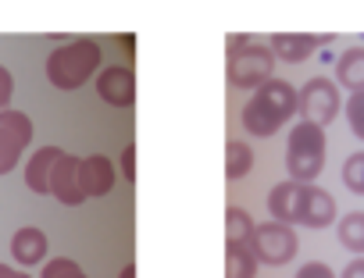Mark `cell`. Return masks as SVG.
I'll return each instance as SVG.
<instances>
[{
	"mask_svg": "<svg viewBox=\"0 0 364 278\" xmlns=\"http://www.w3.org/2000/svg\"><path fill=\"white\" fill-rule=\"evenodd\" d=\"M346 121H350V132L357 139H364V93H350V100H346Z\"/></svg>",
	"mask_w": 364,
	"mask_h": 278,
	"instance_id": "cell-23",
	"label": "cell"
},
{
	"mask_svg": "<svg viewBox=\"0 0 364 278\" xmlns=\"http://www.w3.org/2000/svg\"><path fill=\"white\" fill-rule=\"evenodd\" d=\"M336 235H339V243L346 250H353L357 257H364V211H350L346 218H339Z\"/></svg>",
	"mask_w": 364,
	"mask_h": 278,
	"instance_id": "cell-20",
	"label": "cell"
},
{
	"mask_svg": "<svg viewBox=\"0 0 364 278\" xmlns=\"http://www.w3.org/2000/svg\"><path fill=\"white\" fill-rule=\"evenodd\" d=\"M254 235V218L243 207H229L225 211V246H247Z\"/></svg>",
	"mask_w": 364,
	"mask_h": 278,
	"instance_id": "cell-19",
	"label": "cell"
},
{
	"mask_svg": "<svg viewBox=\"0 0 364 278\" xmlns=\"http://www.w3.org/2000/svg\"><path fill=\"white\" fill-rule=\"evenodd\" d=\"M122 278H136V264H125L122 267Z\"/></svg>",
	"mask_w": 364,
	"mask_h": 278,
	"instance_id": "cell-29",
	"label": "cell"
},
{
	"mask_svg": "<svg viewBox=\"0 0 364 278\" xmlns=\"http://www.w3.org/2000/svg\"><path fill=\"white\" fill-rule=\"evenodd\" d=\"M114 179H118V172H114L111 157H104V154L79 157V189H82L86 200L90 196H107L114 189Z\"/></svg>",
	"mask_w": 364,
	"mask_h": 278,
	"instance_id": "cell-9",
	"label": "cell"
},
{
	"mask_svg": "<svg viewBox=\"0 0 364 278\" xmlns=\"http://www.w3.org/2000/svg\"><path fill=\"white\" fill-rule=\"evenodd\" d=\"M286 168H289V182L314 186V179L325 168V128L311 121L293 125L289 143H286Z\"/></svg>",
	"mask_w": 364,
	"mask_h": 278,
	"instance_id": "cell-4",
	"label": "cell"
},
{
	"mask_svg": "<svg viewBox=\"0 0 364 278\" xmlns=\"http://www.w3.org/2000/svg\"><path fill=\"white\" fill-rule=\"evenodd\" d=\"M97 93L111 107H132L136 104V72L129 65H111L97 72Z\"/></svg>",
	"mask_w": 364,
	"mask_h": 278,
	"instance_id": "cell-8",
	"label": "cell"
},
{
	"mask_svg": "<svg viewBox=\"0 0 364 278\" xmlns=\"http://www.w3.org/2000/svg\"><path fill=\"white\" fill-rule=\"evenodd\" d=\"M0 278H29L22 267H11V264H0Z\"/></svg>",
	"mask_w": 364,
	"mask_h": 278,
	"instance_id": "cell-28",
	"label": "cell"
},
{
	"mask_svg": "<svg viewBox=\"0 0 364 278\" xmlns=\"http://www.w3.org/2000/svg\"><path fill=\"white\" fill-rule=\"evenodd\" d=\"M225 75L236 89H261L268 79H275V54L268 50V43H257L254 36H229Z\"/></svg>",
	"mask_w": 364,
	"mask_h": 278,
	"instance_id": "cell-3",
	"label": "cell"
},
{
	"mask_svg": "<svg viewBox=\"0 0 364 278\" xmlns=\"http://www.w3.org/2000/svg\"><path fill=\"white\" fill-rule=\"evenodd\" d=\"M293 114H296V89L286 79H268L261 89H254V96L243 107L240 121H243L247 135L272 139Z\"/></svg>",
	"mask_w": 364,
	"mask_h": 278,
	"instance_id": "cell-1",
	"label": "cell"
},
{
	"mask_svg": "<svg viewBox=\"0 0 364 278\" xmlns=\"http://www.w3.org/2000/svg\"><path fill=\"white\" fill-rule=\"evenodd\" d=\"M122 175H125L129 182H136V147H132V143L122 150Z\"/></svg>",
	"mask_w": 364,
	"mask_h": 278,
	"instance_id": "cell-26",
	"label": "cell"
},
{
	"mask_svg": "<svg viewBox=\"0 0 364 278\" xmlns=\"http://www.w3.org/2000/svg\"><path fill=\"white\" fill-rule=\"evenodd\" d=\"M11 93H15V79L4 65H0V114L11 111Z\"/></svg>",
	"mask_w": 364,
	"mask_h": 278,
	"instance_id": "cell-24",
	"label": "cell"
},
{
	"mask_svg": "<svg viewBox=\"0 0 364 278\" xmlns=\"http://www.w3.org/2000/svg\"><path fill=\"white\" fill-rule=\"evenodd\" d=\"M29 143H33V118L15 107L0 114V175L15 172Z\"/></svg>",
	"mask_w": 364,
	"mask_h": 278,
	"instance_id": "cell-7",
	"label": "cell"
},
{
	"mask_svg": "<svg viewBox=\"0 0 364 278\" xmlns=\"http://www.w3.org/2000/svg\"><path fill=\"white\" fill-rule=\"evenodd\" d=\"M343 100H339V86L332 79H307L300 89H296V111L304 114V121L325 128L336 114H339Z\"/></svg>",
	"mask_w": 364,
	"mask_h": 278,
	"instance_id": "cell-5",
	"label": "cell"
},
{
	"mask_svg": "<svg viewBox=\"0 0 364 278\" xmlns=\"http://www.w3.org/2000/svg\"><path fill=\"white\" fill-rule=\"evenodd\" d=\"M47 196L61 200L65 207H79V204L86 200V196H82V189H79V157L61 154V161H58V165H54V172H50Z\"/></svg>",
	"mask_w": 364,
	"mask_h": 278,
	"instance_id": "cell-10",
	"label": "cell"
},
{
	"mask_svg": "<svg viewBox=\"0 0 364 278\" xmlns=\"http://www.w3.org/2000/svg\"><path fill=\"white\" fill-rule=\"evenodd\" d=\"M300 204H304V186L300 182H279L268 193V214L279 225H296L300 221Z\"/></svg>",
	"mask_w": 364,
	"mask_h": 278,
	"instance_id": "cell-12",
	"label": "cell"
},
{
	"mask_svg": "<svg viewBox=\"0 0 364 278\" xmlns=\"http://www.w3.org/2000/svg\"><path fill=\"white\" fill-rule=\"evenodd\" d=\"M336 221V200L328 189L321 186H304V204H300V221L296 225H307V228H325Z\"/></svg>",
	"mask_w": 364,
	"mask_h": 278,
	"instance_id": "cell-13",
	"label": "cell"
},
{
	"mask_svg": "<svg viewBox=\"0 0 364 278\" xmlns=\"http://www.w3.org/2000/svg\"><path fill=\"white\" fill-rule=\"evenodd\" d=\"M250 250L257 257V264H272V267H282L296 257L300 243H296V232L289 225H279V221H264V225H254V235H250Z\"/></svg>",
	"mask_w": 364,
	"mask_h": 278,
	"instance_id": "cell-6",
	"label": "cell"
},
{
	"mask_svg": "<svg viewBox=\"0 0 364 278\" xmlns=\"http://www.w3.org/2000/svg\"><path fill=\"white\" fill-rule=\"evenodd\" d=\"M47 232L36 228V225H26L11 235V257L22 264V267H33V264H43L47 260Z\"/></svg>",
	"mask_w": 364,
	"mask_h": 278,
	"instance_id": "cell-14",
	"label": "cell"
},
{
	"mask_svg": "<svg viewBox=\"0 0 364 278\" xmlns=\"http://www.w3.org/2000/svg\"><path fill=\"white\" fill-rule=\"evenodd\" d=\"M343 186H346L350 193L364 196V150L346 157V165H343Z\"/></svg>",
	"mask_w": 364,
	"mask_h": 278,
	"instance_id": "cell-21",
	"label": "cell"
},
{
	"mask_svg": "<svg viewBox=\"0 0 364 278\" xmlns=\"http://www.w3.org/2000/svg\"><path fill=\"white\" fill-rule=\"evenodd\" d=\"M325 43H332V36H307V33H275L272 40H268V50L275 54V57H282V61H289V65H300V61H307L318 47H325Z\"/></svg>",
	"mask_w": 364,
	"mask_h": 278,
	"instance_id": "cell-11",
	"label": "cell"
},
{
	"mask_svg": "<svg viewBox=\"0 0 364 278\" xmlns=\"http://www.w3.org/2000/svg\"><path fill=\"white\" fill-rule=\"evenodd\" d=\"M250 168H254L250 143H243V139H229V143H225V179L240 182L243 175H250Z\"/></svg>",
	"mask_w": 364,
	"mask_h": 278,
	"instance_id": "cell-17",
	"label": "cell"
},
{
	"mask_svg": "<svg viewBox=\"0 0 364 278\" xmlns=\"http://www.w3.org/2000/svg\"><path fill=\"white\" fill-rule=\"evenodd\" d=\"M296 278H336V274H332V267H328V264L311 260V264H304V267L296 271Z\"/></svg>",
	"mask_w": 364,
	"mask_h": 278,
	"instance_id": "cell-25",
	"label": "cell"
},
{
	"mask_svg": "<svg viewBox=\"0 0 364 278\" xmlns=\"http://www.w3.org/2000/svg\"><path fill=\"white\" fill-rule=\"evenodd\" d=\"M61 147H43V150H36L33 157H29V165H26V186L33 189V193H40V196H47V182H50V172H54V165L61 161Z\"/></svg>",
	"mask_w": 364,
	"mask_h": 278,
	"instance_id": "cell-15",
	"label": "cell"
},
{
	"mask_svg": "<svg viewBox=\"0 0 364 278\" xmlns=\"http://www.w3.org/2000/svg\"><path fill=\"white\" fill-rule=\"evenodd\" d=\"M343 278H364V257H353V260L343 267Z\"/></svg>",
	"mask_w": 364,
	"mask_h": 278,
	"instance_id": "cell-27",
	"label": "cell"
},
{
	"mask_svg": "<svg viewBox=\"0 0 364 278\" xmlns=\"http://www.w3.org/2000/svg\"><path fill=\"white\" fill-rule=\"evenodd\" d=\"M225 278H257V257L247 246H225Z\"/></svg>",
	"mask_w": 364,
	"mask_h": 278,
	"instance_id": "cell-18",
	"label": "cell"
},
{
	"mask_svg": "<svg viewBox=\"0 0 364 278\" xmlns=\"http://www.w3.org/2000/svg\"><path fill=\"white\" fill-rule=\"evenodd\" d=\"M40 278H90L72 257H54V260H43V271Z\"/></svg>",
	"mask_w": 364,
	"mask_h": 278,
	"instance_id": "cell-22",
	"label": "cell"
},
{
	"mask_svg": "<svg viewBox=\"0 0 364 278\" xmlns=\"http://www.w3.org/2000/svg\"><path fill=\"white\" fill-rule=\"evenodd\" d=\"M336 79L350 93H364V47H350L336 61Z\"/></svg>",
	"mask_w": 364,
	"mask_h": 278,
	"instance_id": "cell-16",
	"label": "cell"
},
{
	"mask_svg": "<svg viewBox=\"0 0 364 278\" xmlns=\"http://www.w3.org/2000/svg\"><path fill=\"white\" fill-rule=\"evenodd\" d=\"M100 57H104V50H100L97 40H90V36L68 40V43L50 50V57H47V82L54 89H65V93L68 89H82L100 72Z\"/></svg>",
	"mask_w": 364,
	"mask_h": 278,
	"instance_id": "cell-2",
	"label": "cell"
}]
</instances>
